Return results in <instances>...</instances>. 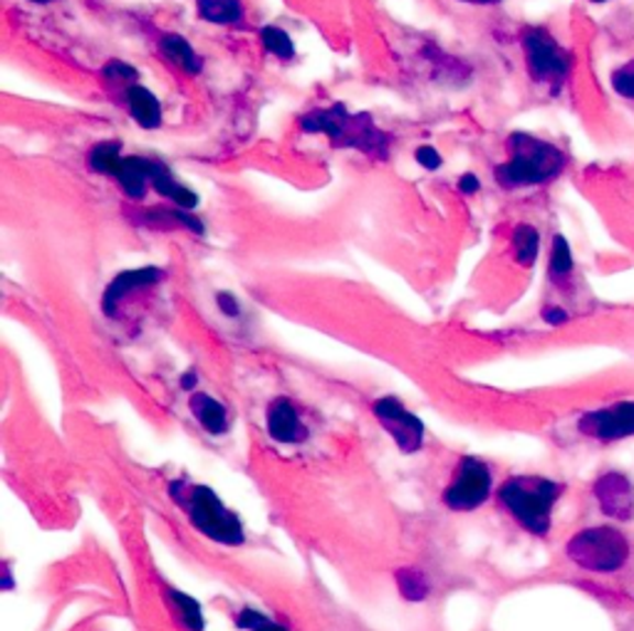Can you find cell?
<instances>
[{
  "label": "cell",
  "instance_id": "obj_1",
  "mask_svg": "<svg viewBox=\"0 0 634 631\" xmlns=\"http://www.w3.org/2000/svg\"><path fill=\"white\" fill-rule=\"evenodd\" d=\"M565 486L548 476H511L501 483L499 502L515 525L523 528L528 535L548 538L553 530V512L558 508Z\"/></svg>",
  "mask_w": 634,
  "mask_h": 631
},
{
  "label": "cell",
  "instance_id": "obj_2",
  "mask_svg": "<svg viewBox=\"0 0 634 631\" xmlns=\"http://www.w3.org/2000/svg\"><path fill=\"white\" fill-rule=\"evenodd\" d=\"M300 130L307 134H327L337 150H357L370 159L384 162L390 156V134H384L370 114L347 112L342 102L303 114Z\"/></svg>",
  "mask_w": 634,
  "mask_h": 631
},
{
  "label": "cell",
  "instance_id": "obj_3",
  "mask_svg": "<svg viewBox=\"0 0 634 631\" xmlns=\"http://www.w3.org/2000/svg\"><path fill=\"white\" fill-rule=\"evenodd\" d=\"M168 496L186 512L188 522L204 538L226 547H238L245 542V528L238 512L228 508L211 488L188 480H172Z\"/></svg>",
  "mask_w": 634,
  "mask_h": 631
},
{
  "label": "cell",
  "instance_id": "obj_4",
  "mask_svg": "<svg viewBox=\"0 0 634 631\" xmlns=\"http://www.w3.org/2000/svg\"><path fill=\"white\" fill-rule=\"evenodd\" d=\"M511 159L495 166V181L503 189H523L555 179L565 166V154L548 142L535 140L528 134H511L509 140Z\"/></svg>",
  "mask_w": 634,
  "mask_h": 631
},
{
  "label": "cell",
  "instance_id": "obj_5",
  "mask_svg": "<svg viewBox=\"0 0 634 631\" xmlns=\"http://www.w3.org/2000/svg\"><path fill=\"white\" fill-rule=\"evenodd\" d=\"M565 555L575 567L594 575H614L627 567L632 545L627 535L614 525H592L575 532L565 545Z\"/></svg>",
  "mask_w": 634,
  "mask_h": 631
},
{
  "label": "cell",
  "instance_id": "obj_6",
  "mask_svg": "<svg viewBox=\"0 0 634 631\" xmlns=\"http://www.w3.org/2000/svg\"><path fill=\"white\" fill-rule=\"evenodd\" d=\"M89 169L105 176H112L122 186L127 199L142 201L152 184L154 159L146 156H122V142H102L97 144L87 156Z\"/></svg>",
  "mask_w": 634,
  "mask_h": 631
},
{
  "label": "cell",
  "instance_id": "obj_7",
  "mask_svg": "<svg viewBox=\"0 0 634 631\" xmlns=\"http://www.w3.org/2000/svg\"><path fill=\"white\" fill-rule=\"evenodd\" d=\"M493 496V471L485 461L463 456L444 488V506L451 512H473Z\"/></svg>",
  "mask_w": 634,
  "mask_h": 631
},
{
  "label": "cell",
  "instance_id": "obj_8",
  "mask_svg": "<svg viewBox=\"0 0 634 631\" xmlns=\"http://www.w3.org/2000/svg\"><path fill=\"white\" fill-rule=\"evenodd\" d=\"M523 51L528 73L535 82H562L570 73V57L543 27H531L523 35Z\"/></svg>",
  "mask_w": 634,
  "mask_h": 631
},
{
  "label": "cell",
  "instance_id": "obj_9",
  "mask_svg": "<svg viewBox=\"0 0 634 631\" xmlns=\"http://www.w3.org/2000/svg\"><path fill=\"white\" fill-rule=\"evenodd\" d=\"M374 419L382 423V429L390 433L392 441L396 443V449L406 456L424 449L426 441V427L424 421L416 417L414 411H409L396 397H380L374 401Z\"/></svg>",
  "mask_w": 634,
  "mask_h": 631
},
{
  "label": "cell",
  "instance_id": "obj_10",
  "mask_svg": "<svg viewBox=\"0 0 634 631\" xmlns=\"http://www.w3.org/2000/svg\"><path fill=\"white\" fill-rule=\"evenodd\" d=\"M578 431L584 439L600 443L634 439V401H617L612 407L582 413L578 419Z\"/></svg>",
  "mask_w": 634,
  "mask_h": 631
},
{
  "label": "cell",
  "instance_id": "obj_11",
  "mask_svg": "<svg viewBox=\"0 0 634 631\" xmlns=\"http://www.w3.org/2000/svg\"><path fill=\"white\" fill-rule=\"evenodd\" d=\"M592 496L598 500L602 516L617 522L634 520V486L624 473H602V476L594 480Z\"/></svg>",
  "mask_w": 634,
  "mask_h": 631
},
{
  "label": "cell",
  "instance_id": "obj_12",
  "mask_svg": "<svg viewBox=\"0 0 634 631\" xmlns=\"http://www.w3.org/2000/svg\"><path fill=\"white\" fill-rule=\"evenodd\" d=\"M265 429H267V436L277 443H285V446L303 443L307 436H310V429H307L300 411H297L295 403L285 397H277L267 403Z\"/></svg>",
  "mask_w": 634,
  "mask_h": 631
},
{
  "label": "cell",
  "instance_id": "obj_13",
  "mask_svg": "<svg viewBox=\"0 0 634 631\" xmlns=\"http://www.w3.org/2000/svg\"><path fill=\"white\" fill-rule=\"evenodd\" d=\"M164 280V270L154 268V265H146V268H134L114 275V280L107 285L105 298H102V310L107 318H114L119 305H122L129 295L136 290H149Z\"/></svg>",
  "mask_w": 634,
  "mask_h": 631
},
{
  "label": "cell",
  "instance_id": "obj_14",
  "mask_svg": "<svg viewBox=\"0 0 634 631\" xmlns=\"http://www.w3.org/2000/svg\"><path fill=\"white\" fill-rule=\"evenodd\" d=\"M188 409H192V417L198 427L211 433V436H226L228 429H231V413L211 394L194 391L192 399H188Z\"/></svg>",
  "mask_w": 634,
  "mask_h": 631
},
{
  "label": "cell",
  "instance_id": "obj_15",
  "mask_svg": "<svg viewBox=\"0 0 634 631\" xmlns=\"http://www.w3.org/2000/svg\"><path fill=\"white\" fill-rule=\"evenodd\" d=\"M124 102L127 110L132 114V120L142 126V130H158L164 122L162 102L156 100V95L152 90H146L144 85H129L124 90Z\"/></svg>",
  "mask_w": 634,
  "mask_h": 631
},
{
  "label": "cell",
  "instance_id": "obj_16",
  "mask_svg": "<svg viewBox=\"0 0 634 631\" xmlns=\"http://www.w3.org/2000/svg\"><path fill=\"white\" fill-rule=\"evenodd\" d=\"M152 186L158 196H164V199L172 201L176 209L194 211L198 201H201L198 199V193H194L192 189H186V186H182L174 179V174L168 171V166L164 162H156V159L152 166Z\"/></svg>",
  "mask_w": 634,
  "mask_h": 631
},
{
  "label": "cell",
  "instance_id": "obj_17",
  "mask_svg": "<svg viewBox=\"0 0 634 631\" xmlns=\"http://www.w3.org/2000/svg\"><path fill=\"white\" fill-rule=\"evenodd\" d=\"M139 223H146V225H154V229H186L192 231L194 235H206V225L201 219H196L192 211H184V209H174L166 211V209H154V211H146V213H139Z\"/></svg>",
  "mask_w": 634,
  "mask_h": 631
},
{
  "label": "cell",
  "instance_id": "obj_18",
  "mask_svg": "<svg viewBox=\"0 0 634 631\" xmlns=\"http://www.w3.org/2000/svg\"><path fill=\"white\" fill-rule=\"evenodd\" d=\"M158 51L164 53L168 63L182 67L186 75H198L204 70V60L196 55L192 43H188L182 35H162V41H158Z\"/></svg>",
  "mask_w": 634,
  "mask_h": 631
},
{
  "label": "cell",
  "instance_id": "obj_19",
  "mask_svg": "<svg viewBox=\"0 0 634 631\" xmlns=\"http://www.w3.org/2000/svg\"><path fill=\"white\" fill-rule=\"evenodd\" d=\"M166 599H168V607H172V615L176 617V624L182 627L184 631H204L206 629L204 609L192 595H186V591H178V589H168Z\"/></svg>",
  "mask_w": 634,
  "mask_h": 631
},
{
  "label": "cell",
  "instance_id": "obj_20",
  "mask_svg": "<svg viewBox=\"0 0 634 631\" xmlns=\"http://www.w3.org/2000/svg\"><path fill=\"white\" fill-rule=\"evenodd\" d=\"M196 11L211 25H236L245 15L241 0H196Z\"/></svg>",
  "mask_w": 634,
  "mask_h": 631
},
{
  "label": "cell",
  "instance_id": "obj_21",
  "mask_svg": "<svg viewBox=\"0 0 634 631\" xmlns=\"http://www.w3.org/2000/svg\"><path fill=\"white\" fill-rule=\"evenodd\" d=\"M394 582H396V589H400V595L406 601H424L431 591L429 577H426L424 572L416 569V567H402L394 575Z\"/></svg>",
  "mask_w": 634,
  "mask_h": 631
},
{
  "label": "cell",
  "instance_id": "obj_22",
  "mask_svg": "<svg viewBox=\"0 0 634 631\" xmlns=\"http://www.w3.org/2000/svg\"><path fill=\"white\" fill-rule=\"evenodd\" d=\"M513 251H515V263L523 265V268H531V265L538 261L540 251V233L528 223H521L518 229L513 231Z\"/></svg>",
  "mask_w": 634,
  "mask_h": 631
},
{
  "label": "cell",
  "instance_id": "obj_23",
  "mask_svg": "<svg viewBox=\"0 0 634 631\" xmlns=\"http://www.w3.org/2000/svg\"><path fill=\"white\" fill-rule=\"evenodd\" d=\"M261 43L267 53L277 57V60H293L295 57V45L283 27L277 25L261 27Z\"/></svg>",
  "mask_w": 634,
  "mask_h": 631
},
{
  "label": "cell",
  "instance_id": "obj_24",
  "mask_svg": "<svg viewBox=\"0 0 634 631\" xmlns=\"http://www.w3.org/2000/svg\"><path fill=\"white\" fill-rule=\"evenodd\" d=\"M572 273V253L568 241L562 235H555L553 248H550V278L553 280H565Z\"/></svg>",
  "mask_w": 634,
  "mask_h": 631
},
{
  "label": "cell",
  "instance_id": "obj_25",
  "mask_svg": "<svg viewBox=\"0 0 634 631\" xmlns=\"http://www.w3.org/2000/svg\"><path fill=\"white\" fill-rule=\"evenodd\" d=\"M236 627L243 631H291L281 621H275L258 609H243L241 615H236Z\"/></svg>",
  "mask_w": 634,
  "mask_h": 631
},
{
  "label": "cell",
  "instance_id": "obj_26",
  "mask_svg": "<svg viewBox=\"0 0 634 631\" xmlns=\"http://www.w3.org/2000/svg\"><path fill=\"white\" fill-rule=\"evenodd\" d=\"M612 87L617 95L634 100V60L612 75Z\"/></svg>",
  "mask_w": 634,
  "mask_h": 631
},
{
  "label": "cell",
  "instance_id": "obj_27",
  "mask_svg": "<svg viewBox=\"0 0 634 631\" xmlns=\"http://www.w3.org/2000/svg\"><path fill=\"white\" fill-rule=\"evenodd\" d=\"M414 159L419 166H424L426 171H436V169H441V164H444V156L434 150V146L429 144H424L419 146V150L414 152Z\"/></svg>",
  "mask_w": 634,
  "mask_h": 631
},
{
  "label": "cell",
  "instance_id": "obj_28",
  "mask_svg": "<svg viewBox=\"0 0 634 631\" xmlns=\"http://www.w3.org/2000/svg\"><path fill=\"white\" fill-rule=\"evenodd\" d=\"M216 305L228 320H236L238 314H241V302H238V298L231 292H216Z\"/></svg>",
  "mask_w": 634,
  "mask_h": 631
},
{
  "label": "cell",
  "instance_id": "obj_29",
  "mask_svg": "<svg viewBox=\"0 0 634 631\" xmlns=\"http://www.w3.org/2000/svg\"><path fill=\"white\" fill-rule=\"evenodd\" d=\"M479 189H481V181H479V176H476V174H463L461 179H459V191L461 193L473 196Z\"/></svg>",
  "mask_w": 634,
  "mask_h": 631
},
{
  "label": "cell",
  "instance_id": "obj_30",
  "mask_svg": "<svg viewBox=\"0 0 634 631\" xmlns=\"http://www.w3.org/2000/svg\"><path fill=\"white\" fill-rule=\"evenodd\" d=\"M543 320L548 324H562V322H568V312L560 310V308H545Z\"/></svg>",
  "mask_w": 634,
  "mask_h": 631
},
{
  "label": "cell",
  "instance_id": "obj_31",
  "mask_svg": "<svg viewBox=\"0 0 634 631\" xmlns=\"http://www.w3.org/2000/svg\"><path fill=\"white\" fill-rule=\"evenodd\" d=\"M196 384H198V377H196L194 372H186L184 377H182V387H184L186 391H192V389L196 387Z\"/></svg>",
  "mask_w": 634,
  "mask_h": 631
},
{
  "label": "cell",
  "instance_id": "obj_32",
  "mask_svg": "<svg viewBox=\"0 0 634 631\" xmlns=\"http://www.w3.org/2000/svg\"><path fill=\"white\" fill-rule=\"evenodd\" d=\"M463 3H481V5H489V3H501V0H463Z\"/></svg>",
  "mask_w": 634,
  "mask_h": 631
},
{
  "label": "cell",
  "instance_id": "obj_33",
  "mask_svg": "<svg viewBox=\"0 0 634 631\" xmlns=\"http://www.w3.org/2000/svg\"><path fill=\"white\" fill-rule=\"evenodd\" d=\"M30 3H35V5H47V3H55V0H30Z\"/></svg>",
  "mask_w": 634,
  "mask_h": 631
},
{
  "label": "cell",
  "instance_id": "obj_34",
  "mask_svg": "<svg viewBox=\"0 0 634 631\" xmlns=\"http://www.w3.org/2000/svg\"><path fill=\"white\" fill-rule=\"evenodd\" d=\"M592 3H604V0H592Z\"/></svg>",
  "mask_w": 634,
  "mask_h": 631
}]
</instances>
